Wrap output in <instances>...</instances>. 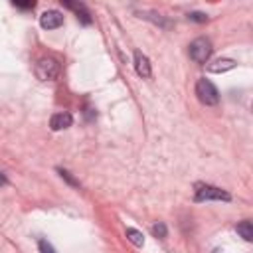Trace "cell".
<instances>
[{
	"label": "cell",
	"mask_w": 253,
	"mask_h": 253,
	"mask_svg": "<svg viewBox=\"0 0 253 253\" xmlns=\"http://www.w3.org/2000/svg\"><path fill=\"white\" fill-rule=\"evenodd\" d=\"M34 71L40 81H53L59 75V63L53 57H42V59H38Z\"/></svg>",
	"instance_id": "6da1fadb"
},
{
	"label": "cell",
	"mask_w": 253,
	"mask_h": 253,
	"mask_svg": "<svg viewBox=\"0 0 253 253\" xmlns=\"http://www.w3.org/2000/svg\"><path fill=\"white\" fill-rule=\"evenodd\" d=\"M196 95H198V99L204 105H217L219 103V91L208 79H198V83H196Z\"/></svg>",
	"instance_id": "7a4b0ae2"
},
{
	"label": "cell",
	"mask_w": 253,
	"mask_h": 253,
	"mask_svg": "<svg viewBox=\"0 0 253 253\" xmlns=\"http://www.w3.org/2000/svg\"><path fill=\"white\" fill-rule=\"evenodd\" d=\"M190 57L196 61V63H206L211 55V42L208 38H196L192 43H190Z\"/></svg>",
	"instance_id": "3957f363"
},
{
	"label": "cell",
	"mask_w": 253,
	"mask_h": 253,
	"mask_svg": "<svg viewBox=\"0 0 253 253\" xmlns=\"http://www.w3.org/2000/svg\"><path fill=\"white\" fill-rule=\"evenodd\" d=\"M208 200H231V196L221 190V188H215V186H210V184H198L196 186V202H208Z\"/></svg>",
	"instance_id": "277c9868"
},
{
	"label": "cell",
	"mask_w": 253,
	"mask_h": 253,
	"mask_svg": "<svg viewBox=\"0 0 253 253\" xmlns=\"http://www.w3.org/2000/svg\"><path fill=\"white\" fill-rule=\"evenodd\" d=\"M40 24L43 30H55L63 24V14L57 12V10H47L40 16Z\"/></svg>",
	"instance_id": "5b68a950"
},
{
	"label": "cell",
	"mask_w": 253,
	"mask_h": 253,
	"mask_svg": "<svg viewBox=\"0 0 253 253\" xmlns=\"http://www.w3.org/2000/svg\"><path fill=\"white\" fill-rule=\"evenodd\" d=\"M71 123H73V117H71L69 113H55V115H51V119H49L51 130H63V128L71 126Z\"/></svg>",
	"instance_id": "8992f818"
},
{
	"label": "cell",
	"mask_w": 253,
	"mask_h": 253,
	"mask_svg": "<svg viewBox=\"0 0 253 253\" xmlns=\"http://www.w3.org/2000/svg\"><path fill=\"white\" fill-rule=\"evenodd\" d=\"M134 69H136V73L140 77H150V73H152L148 57L144 53H140V51H134Z\"/></svg>",
	"instance_id": "52a82bcc"
},
{
	"label": "cell",
	"mask_w": 253,
	"mask_h": 253,
	"mask_svg": "<svg viewBox=\"0 0 253 253\" xmlns=\"http://www.w3.org/2000/svg\"><path fill=\"white\" fill-rule=\"evenodd\" d=\"M235 67V61L233 59H227V57H221V59H215L213 63L208 65V71L211 73H223V71H229Z\"/></svg>",
	"instance_id": "ba28073f"
},
{
	"label": "cell",
	"mask_w": 253,
	"mask_h": 253,
	"mask_svg": "<svg viewBox=\"0 0 253 253\" xmlns=\"http://www.w3.org/2000/svg\"><path fill=\"white\" fill-rule=\"evenodd\" d=\"M65 6L67 8H71L75 14H77V18L83 22V24H91V14H89V10L85 8V4H75V2H65Z\"/></svg>",
	"instance_id": "9c48e42d"
},
{
	"label": "cell",
	"mask_w": 253,
	"mask_h": 253,
	"mask_svg": "<svg viewBox=\"0 0 253 253\" xmlns=\"http://www.w3.org/2000/svg\"><path fill=\"white\" fill-rule=\"evenodd\" d=\"M237 233L245 239V241H251L253 239V225H251V221H241V223H237Z\"/></svg>",
	"instance_id": "30bf717a"
},
{
	"label": "cell",
	"mask_w": 253,
	"mask_h": 253,
	"mask_svg": "<svg viewBox=\"0 0 253 253\" xmlns=\"http://www.w3.org/2000/svg\"><path fill=\"white\" fill-rule=\"evenodd\" d=\"M126 237H128V241H132L136 247H142V243H144V237H142V233H140L138 229L126 227Z\"/></svg>",
	"instance_id": "8fae6325"
},
{
	"label": "cell",
	"mask_w": 253,
	"mask_h": 253,
	"mask_svg": "<svg viewBox=\"0 0 253 253\" xmlns=\"http://www.w3.org/2000/svg\"><path fill=\"white\" fill-rule=\"evenodd\" d=\"M166 233H168V229H166V225H164L162 221H158V223H154V225H152V235H156V237L164 239V237H166Z\"/></svg>",
	"instance_id": "7c38bea8"
},
{
	"label": "cell",
	"mask_w": 253,
	"mask_h": 253,
	"mask_svg": "<svg viewBox=\"0 0 253 253\" xmlns=\"http://www.w3.org/2000/svg\"><path fill=\"white\" fill-rule=\"evenodd\" d=\"M38 247H40V253H55V249L51 247V243L47 239H40L38 241Z\"/></svg>",
	"instance_id": "4fadbf2b"
},
{
	"label": "cell",
	"mask_w": 253,
	"mask_h": 253,
	"mask_svg": "<svg viewBox=\"0 0 253 253\" xmlns=\"http://www.w3.org/2000/svg\"><path fill=\"white\" fill-rule=\"evenodd\" d=\"M57 172H59V176H61L63 180H67V182H69L71 186H75V188H79V182H77V180H75V178H73V176H71V174H69L67 170H63V168H59Z\"/></svg>",
	"instance_id": "5bb4252c"
},
{
	"label": "cell",
	"mask_w": 253,
	"mask_h": 253,
	"mask_svg": "<svg viewBox=\"0 0 253 253\" xmlns=\"http://www.w3.org/2000/svg\"><path fill=\"white\" fill-rule=\"evenodd\" d=\"M188 18L192 20V22H208V14H204V12H190L188 14Z\"/></svg>",
	"instance_id": "9a60e30c"
},
{
	"label": "cell",
	"mask_w": 253,
	"mask_h": 253,
	"mask_svg": "<svg viewBox=\"0 0 253 253\" xmlns=\"http://www.w3.org/2000/svg\"><path fill=\"white\" fill-rule=\"evenodd\" d=\"M14 6H18V8H34L36 4L34 2H14Z\"/></svg>",
	"instance_id": "2e32d148"
},
{
	"label": "cell",
	"mask_w": 253,
	"mask_h": 253,
	"mask_svg": "<svg viewBox=\"0 0 253 253\" xmlns=\"http://www.w3.org/2000/svg\"><path fill=\"white\" fill-rule=\"evenodd\" d=\"M4 184H6V176L0 172V186H4Z\"/></svg>",
	"instance_id": "e0dca14e"
},
{
	"label": "cell",
	"mask_w": 253,
	"mask_h": 253,
	"mask_svg": "<svg viewBox=\"0 0 253 253\" xmlns=\"http://www.w3.org/2000/svg\"><path fill=\"white\" fill-rule=\"evenodd\" d=\"M213 253H223V251H221V249H215V251H213Z\"/></svg>",
	"instance_id": "ac0fdd59"
}]
</instances>
